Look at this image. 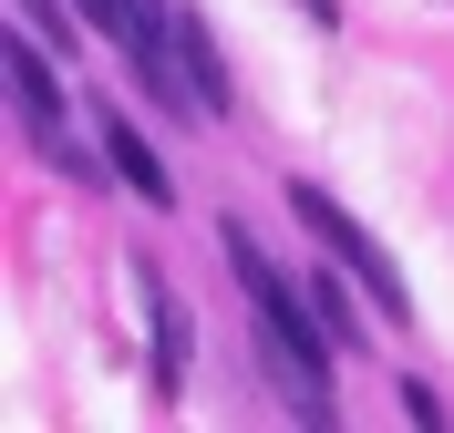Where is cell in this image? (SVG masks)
Masks as SVG:
<instances>
[{"label":"cell","instance_id":"obj_3","mask_svg":"<svg viewBox=\"0 0 454 433\" xmlns=\"http://www.w3.org/2000/svg\"><path fill=\"white\" fill-rule=\"evenodd\" d=\"M0 73H11V114H21V135L42 144L52 166H73V175H104V166L83 155V144H73V114H62V73H52V42H42V31L21 42V21H11V52H0Z\"/></svg>","mask_w":454,"mask_h":433},{"label":"cell","instance_id":"obj_4","mask_svg":"<svg viewBox=\"0 0 454 433\" xmlns=\"http://www.w3.org/2000/svg\"><path fill=\"white\" fill-rule=\"evenodd\" d=\"M135 299H145V330H155V361H145V382H155V403H176V392H186V351H197V330H186V299L155 279V259H135Z\"/></svg>","mask_w":454,"mask_h":433},{"label":"cell","instance_id":"obj_8","mask_svg":"<svg viewBox=\"0 0 454 433\" xmlns=\"http://www.w3.org/2000/svg\"><path fill=\"white\" fill-rule=\"evenodd\" d=\"M11 21H31V31L62 52V42H73V0H11Z\"/></svg>","mask_w":454,"mask_h":433},{"label":"cell","instance_id":"obj_5","mask_svg":"<svg viewBox=\"0 0 454 433\" xmlns=\"http://www.w3.org/2000/svg\"><path fill=\"white\" fill-rule=\"evenodd\" d=\"M166 52H176V83H186V104L217 124L227 104H238V83H227V62H217V31L186 11V0H166Z\"/></svg>","mask_w":454,"mask_h":433},{"label":"cell","instance_id":"obj_1","mask_svg":"<svg viewBox=\"0 0 454 433\" xmlns=\"http://www.w3.org/2000/svg\"><path fill=\"white\" fill-rule=\"evenodd\" d=\"M217 248H227V268H238V289H248L258 351H269L289 413H300V423H331V351H340V341H331V320H320V299H310V289H289L279 268H269V248H258L248 217H217Z\"/></svg>","mask_w":454,"mask_h":433},{"label":"cell","instance_id":"obj_7","mask_svg":"<svg viewBox=\"0 0 454 433\" xmlns=\"http://www.w3.org/2000/svg\"><path fill=\"white\" fill-rule=\"evenodd\" d=\"M351 289H362V279H351V268H340V259H331V268H320V279H310V299H320V320H331V341H340V351H362V341H372L362 320H351Z\"/></svg>","mask_w":454,"mask_h":433},{"label":"cell","instance_id":"obj_6","mask_svg":"<svg viewBox=\"0 0 454 433\" xmlns=\"http://www.w3.org/2000/svg\"><path fill=\"white\" fill-rule=\"evenodd\" d=\"M93 144H104V166L124 175V186H135L145 206H176V175H166V155H155V144H145L124 114H104V124H93Z\"/></svg>","mask_w":454,"mask_h":433},{"label":"cell","instance_id":"obj_2","mask_svg":"<svg viewBox=\"0 0 454 433\" xmlns=\"http://www.w3.org/2000/svg\"><path fill=\"white\" fill-rule=\"evenodd\" d=\"M289 217H300V228L320 237V259H340V268H351V279H362V299H372V310H382V320H393V330H403V320H413V289H403L393 248H382V237H372L362 217H351V206L331 197V186H310V175H289Z\"/></svg>","mask_w":454,"mask_h":433},{"label":"cell","instance_id":"obj_9","mask_svg":"<svg viewBox=\"0 0 454 433\" xmlns=\"http://www.w3.org/2000/svg\"><path fill=\"white\" fill-rule=\"evenodd\" d=\"M403 423H434V433H444L454 413H444V392H434V382H403Z\"/></svg>","mask_w":454,"mask_h":433}]
</instances>
